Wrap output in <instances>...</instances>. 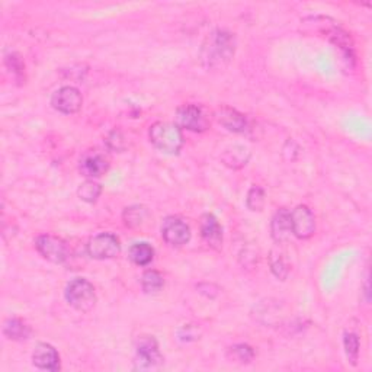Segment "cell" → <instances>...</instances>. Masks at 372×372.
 Listing matches in <instances>:
<instances>
[{
  "mask_svg": "<svg viewBox=\"0 0 372 372\" xmlns=\"http://www.w3.org/2000/svg\"><path fill=\"white\" fill-rule=\"evenodd\" d=\"M108 166L109 163L105 159V156L97 152L86 153L80 160V172L86 178H91V179L102 176L108 170Z\"/></svg>",
  "mask_w": 372,
  "mask_h": 372,
  "instance_id": "4fadbf2b",
  "label": "cell"
},
{
  "mask_svg": "<svg viewBox=\"0 0 372 372\" xmlns=\"http://www.w3.org/2000/svg\"><path fill=\"white\" fill-rule=\"evenodd\" d=\"M66 300L78 312H91L96 304V292L93 285L83 278L70 281L66 288Z\"/></svg>",
  "mask_w": 372,
  "mask_h": 372,
  "instance_id": "3957f363",
  "label": "cell"
},
{
  "mask_svg": "<svg viewBox=\"0 0 372 372\" xmlns=\"http://www.w3.org/2000/svg\"><path fill=\"white\" fill-rule=\"evenodd\" d=\"M32 362L36 368L44 371L56 372L60 369V356L54 346L48 343H40L32 353Z\"/></svg>",
  "mask_w": 372,
  "mask_h": 372,
  "instance_id": "8fae6325",
  "label": "cell"
},
{
  "mask_svg": "<svg viewBox=\"0 0 372 372\" xmlns=\"http://www.w3.org/2000/svg\"><path fill=\"white\" fill-rule=\"evenodd\" d=\"M119 251H121L119 240L113 233L97 234L89 240L88 244L89 256L97 260L113 259L119 253Z\"/></svg>",
  "mask_w": 372,
  "mask_h": 372,
  "instance_id": "52a82bcc",
  "label": "cell"
},
{
  "mask_svg": "<svg viewBox=\"0 0 372 372\" xmlns=\"http://www.w3.org/2000/svg\"><path fill=\"white\" fill-rule=\"evenodd\" d=\"M128 257L135 265L147 266L148 264H152V260L154 257V249L146 242L134 243L128 251Z\"/></svg>",
  "mask_w": 372,
  "mask_h": 372,
  "instance_id": "e0dca14e",
  "label": "cell"
},
{
  "mask_svg": "<svg viewBox=\"0 0 372 372\" xmlns=\"http://www.w3.org/2000/svg\"><path fill=\"white\" fill-rule=\"evenodd\" d=\"M163 275L157 270H147L141 278V288L146 294H156L163 288Z\"/></svg>",
  "mask_w": 372,
  "mask_h": 372,
  "instance_id": "d6986e66",
  "label": "cell"
},
{
  "mask_svg": "<svg viewBox=\"0 0 372 372\" xmlns=\"http://www.w3.org/2000/svg\"><path fill=\"white\" fill-rule=\"evenodd\" d=\"M251 159L249 148L244 146H231L221 156V162L231 169H242Z\"/></svg>",
  "mask_w": 372,
  "mask_h": 372,
  "instance_id": "2e32d148",
  "label": "cell"
},
{
  "mask_svg": "<svg viewBox=\"0 0 372 372\" xmlns=\"http://www.w3.org/2000/svg\"><path fill=\"white\" fill-rule=\"evenodd\" d=\"M343 345H345V352L346 358L352 365L358 364V358H359V338L358 334L353 332H346L345 338H343Z\"/></svg>",
  "mask_w": 372,
  "mask_h": 372,
  "instance_id": "7402d4cb",
  "label": "cell"
},
{
  "mask_svg": "<svg viewBox=\"0 0 372 372\" xmlns=\"http://www.w3.org/2000/svg\"><path fill=\"white\" fill-rule=\"evenodd\" d=\"M235 51L234 35L227 31H216L209 35L202 48V61L211 69H222L230 63Z\"/></svg>",
  "mask_w": 372,
  "mask_h": 372,
  "instance_id": "6da1fadb",
  "label": "cell"
},
{
  "mask_svg": "<svg viewBox=\"0 0 372 372\" xmlns=\"http://www.w3.org/2000/svg\"><path fill=\"white\" fill-rule=\"evenodd\" d=\"M51 105L54 106V109L58 111V113L71 115L80 111L83 105V97L76 88H73V86H65V88L54 92L51 97Z\"/></svg>",
  "mask_w": 372,
  "mask_h": 372,
  "instance_id": "9c48e42d",
  "label": "cell"
},
{
  "mask_svg": "<svg viewBox=\"0 0 372 372\" xmlns=\"http://www.w3.org/2000/svg\"><path fill=\"white\" fill-rule=\"evenodd\" d=\"M292 234L299 239H310L316 231V218L312 209L305 205H299L290 211Z\"/></svg>",
  "mask_w": 372,
  "mask_h": 372,
  "instance_id": "ba28073f",
  "label": "cell"
},
{
  "mask_svg": "<svg viewBox=\"0 0 372 372\" xmlns=\"http://www.w3.org/2000/svg\"><path fill=\"white\" fill-rule=\"evenodd\" d=\"M6 63L15 74H23V65L19 57H16V54L12 53L9 57H6Z\"/></svg>",
  "mask_w": 372,
  "mask_h": 372,
  "instance_id": "484cf974",
  "label": "cell"
},
{
  "mask_svg": "<svg viewBox=\"0 0 372 372\" xmlns=\"http://www.w3.org/2000/svg\"><path fill=\"white\" fill-rule=\"evenodd\" d=\"M144 216L146 209L143 207H130L124 211V221H126V226L134 227L140 224Z\"/></svg>",
  "mask_w": 372,
  "mask_h": 372,
  "instance_id": "d4e9b609",
  "label": "cell"
},
{
  "mask_svg": "<svg viewBox=\"0 0 372 372\" xmlns=\"http://www.w3.org/2000/svg\"><path fill=\"white\" fill-rule=\"evenodd\" d=\"M227 358L230 361L239 362V364H249L255 358V351L249 345H235L229 349Z\"/></svg>",
  "mask_w": 372,
  "mask_h": 372,
  "instance_id": "44dd1931",
  "label": "cell"
},
{
  "mask_svg": "<svg viewBox=\"0 0 372 372\" xmlns=\"http://www.w3.org/2000/svg\"><path fill=\"white\" fill-rule=\"evenodd\" d=\"M178 126L192 132H204L209 128V118L200 105H183L176 114Z\"/></svg>",
  "mask_w": 372,
  "mask_h": 372,
  "instance_id": "5b68a950",
  "label": "cell"
},
{
  "mask_svg": "<svg viewBox=\"0 0 372 372\" xmlns=\"http://www.w3.org/2000/svg\"><path fill=\"white\" fill-rule=\"evenodd\" d=\"M201 237L214 251L222 247V229L213 214H204L201 218Z\"/></svg>",
  "mask_w": 372,
  "mask_h": 372,
  "instance_id": "7c38bea8",
  "label": "cell"
},
{
  "mask_svg": "<svg viewBox=\"0 0 372 372\" xmlns=\"http://www.w3.org/2000/svg\"><path fill=\"white\" fill-rule=\"evenodd\" d=\"M217 118L221 126L231 132H244L247 130V126H249L246 117L242 113L229 106H222L218 111Z\"/></svg>",
  "mask_w": 372,
  "mask_h": 372,
  "instance_id": "9a60e30c",
  "label": "cell"
},
{
  "mask_svg": "<svg viewBox=\"0 0 372 372\" xmlns=\"http://www.w3.org/2000/svg\"><path fill=\"white\" fill-rule=\"evenodd\" d=\"M3 333L12 340H25L30 338L31 327L21 318H9L3 326Z\"/></svg>",
  "mask_w": 372,
  "mask_h": 372,
  "instance_id": "ac0fdd59",
  "label": "cell"
},
{
  "mask_svg": "<svg viewBox=\"0 0 372 372\" xmlns=\"http://www.w3.org/2000/svg\"><path fill=\"white\" fill-rule=\"evenodd\" d=\"M101 194H102L101 183H97L93 179L83 182L79 186V189H78V195H79L80 200L84 201V202H89V204L96 202L97 198L101 196Z\"/></svg>",
  "mask_w": 372,
  "mask_h": 372,
  "instance_id": "ffe728a7",
  "label": "cell"
},
{
  "mask_svg": "<svg viewBox=\"0 0 372 372\" xmlns=\"http://www.w3.org/2000/svg\"><path fill=\"white\" fill-rule=\"evenodd\" d=\"M270 234L272 239L277 243L287 242L292 235V227H291V217L288 209H279L278 213L272 218L270 222Z\"/></svg>",
  "mask_w": 372,
  "mask_h": 372,
  "instance_id": "5bb4252c",
  "label": "cell"
},
{
  "mask_svg": "<svg viewBox=\"0 0 372 372\" xmlns=\"http://www.w3.org/2000/svg\"><path fill=\"white\" fill-rule=\"evenodd\" d=\"M163 364V356L159 351L157 340L153 336H143L137 342L135 365L139 369H154Z\"/></svg>",
  "mask_w": 372,
  "mask_h": 372,
  "instance_id": "8992f818",
  "label": "cell"
},
{
  "mask_svg": "<svg viewBox=\"0 0 372 372\" xmlns=\"http://www.w3.org/2000/svg\"><path fill=\"white\" fill-rule=\"evenodd\" d=\"M163 240L175 247H181L191 240V229L178 217H167L162 224Z\"/></svg>",
  "mask_w": 372,
  "mask_h": 372,
  "instance_id": "30bf717a",
  "label": "cell"
},
{
  "mask_svg": "<svg viewBox=\"0 0 372 372\" xmlns=\"http://www.w3.org/2000/svg\"><path fill=\"white\" fill-rule=\"evenodd\" d=\"M269 262H270V269L272 272H274V275L283 281L285 278L288 277V272H290V268L287 265V262H285V259L282 257V255L277 251H272L270 252V256H269Z\"/></svg>",
  "mask_w": 372,
  "mask_h": 372,
  "instance_id": "603a6c76",
  "label": "cell"
},
{
  "mask_svg": "<svg viewBox=\"0 0 372 372\" xmlns=\"http://www.w3.org/2000/svg\"><path fill=\"white\" fill-rule=\"evenodd\" d=\"M35 247L38 253L51 264H63L69 257V247L66 242L53 234L38 235L35 240Z\"/></svg>",
  "mask_w": 372,
  "mask_h": 372,
  "instance_id": "277c9868",
  "label": "cell"
},
{
  "mask_svg": "<svg viewBox=\"0 0 372 372\" xmlns=\"http://www.w3.org/2000/svg\"><path fill=\"white\" fill-rule=\"evenodd\" d=\"M265 191L260 186H253V188L247 194L246 205L251 211H262L265 207Z\"/></svg>",
  "mask_w": 372,
  "mask_h": 372,
  "instance_id": "cb8c5ba5",
  "label": "cell"
},
{
  "mask_svg": "<svg viewBox=\"0 0 372 372\" xmlns=\"http://www.w3.org/2000/svg\"><path fill=\"white\" fill-rule=\"evenodd\" d=\"M148 139L157 150L166 154H178L183 146L182 130L172 122H154L148 130Z\"/></svg>",
  "mask_w": 372,
  "mask_h": 372,
  "instance_id": "7a4b0ae2",
  "label": "cell"
}]
</instances>
